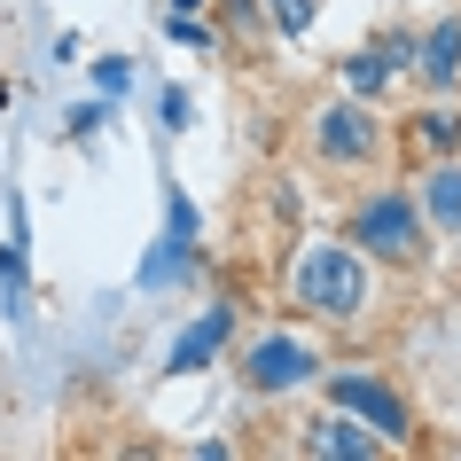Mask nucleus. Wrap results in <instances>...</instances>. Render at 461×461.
<instances>
[{
  "mask_svg": "<svg viewBox=\"0 0 461 461\" xmlns=\"http://www.w3.org/2000/svg\"><path fill=\"white\" fill-rule=\"evenodd\" d=\"M297 305L305 313H329V321H352L367 305V267H360V250H344V243H313L305 258H297Z\"/></svg>",
  "mask_w": 461,
  "mask_h": 461,
  "instance_id": "nucleus-1",
  "label": "nucleus"
},
{
  "mask_svg": "<svg viewBox=\"0 0 461 461\" xmlns=\"http://www.w3.org/2000/svg\"><path fill=\"white\" fill-rule=\"evenodd\" d=\"M352 243H360L367 258L407 267L414 250H422V212H414V195H367V203H352Z\"/></svg>",
  "mask_w": 461,
  "mask_h": 461,
  "instance_id": "nucleus-2",
  "label": "nucleus"
},
{
  "mask_svg": "<svg viewBox=\"0 0 461 461\" xmlns=\"http://www.w3.org/2000/svg\"><path fill=\"white\" fill-rule=\"evenodd\" d=\"M313 141H321V157H329V165H367V157H375V141H384V133H375V118H367V95L329 102V110L313 118Z\"/></svg>",
  "mask_w": 461,
  "mask_h": 461,
  "instance_id": "nucleus-3",
  "label": "nucleus"
},
{
  "mask_svg": "<svg viewBox=\"0 0 461 461\" xmlns=\"http://www.w3.org/2000/svg\"><path fill=\"white\" fill-rule=\"evenodd\" d=\"M329 391H337V407H344V414H360V422H367L375 438H384V446H399V438H414V430H407V407H399V391L367 384V375H337Z\"/></svg>",
  "mask_w": 461,
  "mask_h": 461,
  "instance_id": "nucleus-4",
  "label": "nucleus"
},
{
  "mask_svg": "<svg viewBox=\"0 0 461 461\" xmlns=\"http://www.w3.org/2000/svg\"><path fill=\"white\" fill-rule=\"evenodd\" d=\"M305 375H313V352H305L297 337H267L243 360V384L250 391H290V384H305Z\"/></svg>",
  "mask_w": 461,
  "mask_h": 461,
  "instance_id": "nucleus-5",
  "label": "nucleus"
},
{
  "mask_svg": "<svg viewBox=\"0 0 461 461\" xmlns=\"http://www.w3.org/2000/svg\"><path fill=\"white\" fill-rule=\"evenodd\" d=\"M414 55H422V48H407V40H384V48H367V55H352V63H344V86H352V95H384L391 71H399V63H414Z\"/></svg>",
  "mask_w": 461,
  "mask_h": 461,
  "instance_id": "nucleus-6",
  "label": "nucleus"
},
{
  "mask_svg": "<svg viewBox=\"0 0 461 461\" xmlns=\"http://www.w3.org/2000/svg\"><path fill=\"white\" fill-rule=\"evenodd\" d=\"M227 329H235V305H212V313L195 321L188 337L172 344V367H180V375H195V367H212V352L227 344Z\"/></svg>",
  "mask_w": 461,
  "mask_h": 461,
  "instance_id": "nucleus-7",
  "label": "nucleus"
},
{
  "mask_svg": "<svg viewBox=\"0 0 461 461\" xmlns=\"http://www.w3.org/2000/svg\"><path fill=\"white\" fill-rule=\"evenodd\" d=\"M305 446H313V454H329V461H367L384 438L360 430V414H352V422H337V414H329V422H313V430H305Z\"/></svg>",
  "mask_w": 461,
  "mask_h": 461,
  "instance_id": "nucleus-8",
  "label": "nucleus"
},
{
  "mask_svg": "<svg viewBox=\"0 0 461 461\" xmlns=\"http://www.w3.org/2000/svg\"><path fill=\"white\" fill-rule=\"evenodd\" d=\"M422 78H430V86H454L461 78V16H446V24L422 40Z\"/></svg>",
  "mask_w": 461,
  "mask_h": 461,
  "instance_id": "nucleus-9",
  "label": "nucleus"
},
{
  "mask_svg": "<svg viewBox=\"0 0 461 461\" xmlns=\"http://www.w3.org/2000/svg\"><path fill=\"white\" fill-rule=\"evenodd\" d=\"M422 212H430L438 227H454V235H461V165H438L430 180H422Z\"/></svg>",
  "mask_w": 461,
  "mask_h": 461,
  "instance_id": "nucleus-10",
  "label": "nucleus"
},
{
  "mask_svg": "<svg viewBox=\"0 0 461 461\" xmlns=\"http://www.w3.org/2000/svg\"><path fill=\"white\" fill-rule=\"evenodd\" d=\"M422 141L430 149H461V118L454 110H430V118H422Z\"/></svg>",
  "mask_w": 461,
  "mask_h": 461,
  "instance_id": "nucleus-11",
  "label": "nucleus"
},
{
  "mask_svg": "<svg viewBox=\"0 0 461 461\" xmlns=\"http://www.w3.org/2000/svg\"><path fill=\"white\" fill-rule=\"evenodd\" d=\"M267 16L282 32H305V24H313V0H267Z\"/></svg>",
  "mask_w": 461,
  "mask_h": 461,
  "instance_id": "nucleus-12",
  "label": "nucleus"
},
{
  "mask_svg": "<svg viewBox=\"0 0 461 461\" xmlns=\"http://www.w3.org/2000/svg\"><path fill=\"white\" fill-rule=\"evenodd\" d=\"M16 282H24V258L8 250V258H0V313H16Z\"/></svg>",
  "mask_w": 461,
  "mask_h": 461,
  "instance_id": "nucleus-13",
  "label": "nucleus"
}]
</instances>
